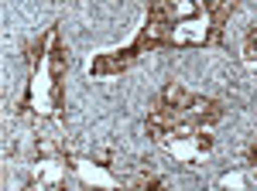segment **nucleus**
<instances>
[{
	"mask_svg": "<svg viewBox=\"0 0 257 191\" xmlns=\"http://www.w3.org/2000/svg\"><path fill=\"white\" fill-rule=\"evenodd\" d=\"M148 134L165 154H172L175 160H185V164L213 150L209 126H172V130H148Z\"/></svg>",
	"mask_w": 257,
	"mask_h": 191,
	"instance_id": "f257e3e1",
	"label": "nucleus"
},
{
	"mask_svg": "<svg viewBox=\"0 0 257 191\" xmlns=\"http://www.w3.org/2000/svg\"><path fill=\"white\" fill-rule=\"evenodd\" d=\"M216 28H213V18L202 10L196 18H185L172 24V48H199V44H209L216 41Z\"/></svg>",
	"mask_w": 257,
	"mask_h": 191,
	"instance_id": "f03ea898",
	"label": "nucleus"
},
{
	"mask_svg": "<svg viewBox=\"0 0 257 191\" xmlns=\"http://www.w3.org/2000/svg\"><path fill=\"white\" fill-rule=\"evenodd\" d=\"M138 55H141L138 44H131V48H123V52H106V55H99L96 62L89 65V72H93V76H117V72H123Z\"/></svg>",
	"mask_w": 257,
	"mask_h": 191,
	"instance_id": "7ed1b4c3",
	"label": "nucleus"
},
{
	"mask_svg": "<svg viewBox=\"0 0 257 191\" xmlns=\"http://www.w3.org/2000/svg\"><path fill=\"white\" fill-rule=\"evenodd\" d=\"M35 181H38L41 188H55L65 181V160H38L35 164Z\"/></svg>",
	"mask_w": 257,
	"mask_h": 191,
	"instance_id": "20e7f679",
	"label": "nucleus"
},
{
	"mask_svg": "<svg viewBox=\"0 0 257 191\" xmlns=\"http://www.w3.org/2000/svg\"><path fill=\"white\" fill-rule=\"evenodd\" d=\"M243 65L257 72V31H250L247 41H243Z\"/></svg>",
	"mask_w": 257,
	"mask_h": 191,
	"instance_id": "39448f33",
	"label": "nucleus"
},
{
	"mask_svg": "<svg viewBox=\"0 0 257 191\" xmlns=\"http://www.w3.org/2000/svg\"><path fill=\"white\" fill-rule=\"evenodd\" d=\"M131 184L134 188H161V178H155V174H138V178H131Z\"/></svg>",
	"mask_w": 257,
	"mask_h": 191,
	"instance_id": "423d86ee",
	"label": "nucleus"
},
{
	"mask_svg": "<svg viewBox=\"0 0 257 191\" xmlns=\"http://www.w3.org/2000/svg\"><path fill=\"white\" fill-rule=\"evenodd\" d=\"M247 164H250V168H254V171H257V144H254V147H250V150H247Z\"/></svg>",
	"mask_w": 257,
	"mask_h": 191,
	"instance_id": "0eeeda50",
	"label": "nucleus"
}]
</instances>
